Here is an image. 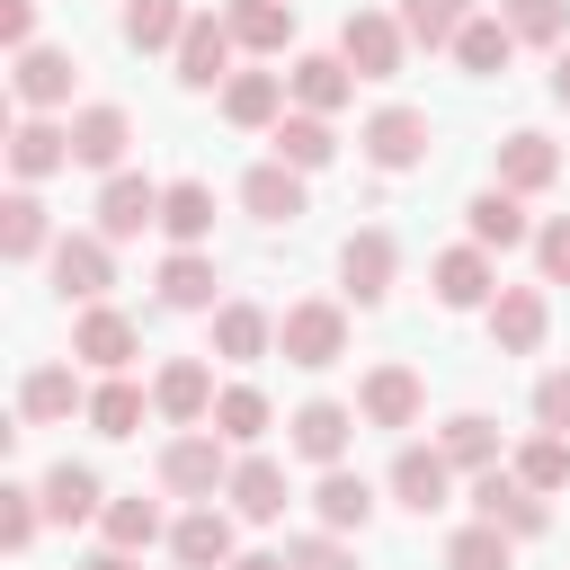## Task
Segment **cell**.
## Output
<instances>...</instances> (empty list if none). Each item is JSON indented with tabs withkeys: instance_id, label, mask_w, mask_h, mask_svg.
<instances>
[{
	"instance_id": "obj_1",
	"label": "cell",
	"mask_w": 570,
	"mask_h": 570,
	"mask_svg": "<svg viewBox=\"0 0 570 570\" xmlns=\"http://www.w3.org/2000/svg\"><path fill=\"white\" fill-rule=\"evenodd\" d=\"M276 356L303 365V374L338 365V356H347V312H338V303H285V312H276Z\"/></svg>"
},
{
	"instance_id": "obj_2",
	"label": "cell",
	"mask_w": 570,
	"mask_h": 570,
	"mask_svg": "<svg viewBox=\"0 0 570 570\" xmlns=\"http://www.w3.org/2000/svg\"><path fill=\"white\" fill-rule=\"evenodd\" d=\"M232 436L223 428H187V436H169L160 445V481L178 490V499H214L223 481H232V454H223Z\"/></svg>"
},
{
	"instance_id": "obj_3",
	"label": "cell",
	"mask_w": 570,
	"mask_h": 570,
	"mask_svg": "<svg viewBox=\"0 0 570 570\" xmlns=\"http://www.w3.org/2000/svg\"><path fill=\"white\" fill-rule=\"evenodd\" d=\"M356 151H365L383 178H401V169L428 160V116H419V107H374V116L356 125Z\"/></svg>"
},
{
	"instance_id": "obj_4",
	"label": "cell",
	"mask_w": 570,
	"mask_h": 570,
	"mask_svg": "<svg viewBox=\"0 0 570 570\" xmlns=\"http://www.w3.org/2000/svg\"><path fill=\"white\" fill-rule=\"evenodd\" d=\"M472 517H490V525H508L517 543H534L543 525H552V508H543V490H525L517 472H472Z\"/></svg>"
},
{
	"instance_id": "obj_5",
	"label": "cell",
	"mask_w": 570,
	"mask_h": 570,
	"mask_svg": "<svg viewBox=\"0 0 570 570\" xmlns=\"http://www.w3.org/2000/svg\"><path fill=\"white\" fill-rule=\"evenodd\" d=\"M401 18H383V9H347V27H338V53H347V71L356 80H392L401 71Z\"/></svg>"
},
{
	"instance_id": "obj_6",
	"label": "cell",
	"mask_w": 570,
	"mask_h": 570,
	"mask_svg": "<svg viewBox=\"0 0 570 570\" xmlns=\"http://www.w3.org/2000/svg\"><path fill=\"white\" fill-rule=\"evenodd\" d=\"M232 53H240V36H232V18H187V36H178V89H214V80H232Z\"/></svg>"
},
{
	"instance_id": "obj_7",
	"label": "cell",
	"mask_w": 570,
	"mask_h": 570,
	"mask_svg": "<svg viewBox=\"0 0 570 570\" xmlns=\"http://www.w3.org/2000/svg\"><path fill=\"white\" fill-rule=\"evenodd\" d=\"M107 285H116V249H107V232H62V240H53V294L98 303Z\"/></svg>"
},
{
	"instance_id": "obj_8",
	"label": "cell",
	"mask_w": 570,
	"mask_h": 570,
	"mask_svg": "<svg viewBox=\"0 0 570 570\" xmlns=\"http://www.w3.org/2000/svg\"><path fill=\"white\" fill-rule=\"evenodd\" d=\"M428 285H436V303H445V312H490L499 267H490V249H481V240H463V249H436Z\"/></svg>"
},
{
	"instance_id": "obj_9",
	"label": "cell",
	"mask_w": 570,
	"mask_h": 570,
	"mask_svg": "<svg viewBox=\"0 0 570 570\" xmlns=\"http://www.w3.org/2000/svg\"><path fill=\"white\" fill-rule=\"evenodd\" d=\"M543 330H552L543 285H499V294H490V338H499V356H534Z\"/></svg>"
},
{
	"instance_id": "obj_10",
	"label": "cell",
	"mask_w": 570,
	"mask_h": 570,
	"mask_svg": "<svg viewBox=\"0 0 570 570\" xmlns=\"http://www.w3.org/2000/svg\"><path fill=\"white\" fill-rule=\"evenodd\" d=\"M392 499H401L410 517H436V508L454 499V463H445V445H401V454H392Z\"/></svg>"
},
{
	"instance_id": "obj_11",
	"label": "cell",
	"mask_w": 570,
	"mask_h": 570,
	"mask_svg": "<svg viewBox=\"0 0 570 570\" xmlns=\"http://www.w3.org/2000/svg\"><path fill=\"white\" fill-rule=\"evenodd\" d=\"M160 223V187L142 178V169H107V187H98V232L107 240H134V232H151Z\"/></svg>"
},
{
	"instance_id": "obj_12",
	"label": "cell",
	"mask_w": 570,
	"mask_h": 570,
	"mask_svg": "<svg viewBox=\"0 0 570 570\" xmlns=\"http://www.w3.org/2000/svg\"><path fill=\"white\" fill-rule=\"evenodd\" d=\"M134 347H142V330H134L116 303H89V312H80V330H71V356H80V365H98V374H125V365H134Z\"/></svg>"
},
{
	"instance_id": "obj_13",
	"label": "cell",
	"mask_w": 570,
	"mask_h": 570,
	"mask_svg": "<svg viewBox=\"0 0 570 570\" xmlns=\"http://www.w3.org/2000/svg\"><path fill=\"white\" fill-rule=\"evenodd\" d=\"M151 410L178 419V428H205V419H214V374H205V356H169V365L151 374Z\"/></svg>"
},
{
	"instance_id": "obj_14",
	"label": "cell",
	"mask_w": 570,
	"mask_h": 570,
	"mask_svg": "<svg viewBox=\"0 0 570 570\" xmlns=\"http://www.w3.org/2000/svg\"><path fill=\"white\" fill-rule=\"evenodd\" d=\"M285 436H294V454H303V463H321V472H330V463H347L356 410H347V401H303V410L285 419Z\"/></svg>"
},
{
	"instance_id": "obj_15",
	"label": "cell",
	"mask_w": 570,
	"mask_h": 570,
	"mask_svg": "<svg viewBox=\"0 0 570 570\" xmlns=\"http://www.w3.org/2000/svg\"><path fill=\"white\" fill-rule=\"evenodd\" d=\"M419 410H428V392H419L410 365H374V374L356 383V419H365V428H410Z\"/></svg>"
},
{
	"instance_id": "obj_16",
	"label": "cell",
	"mask_w": 570,
	"mask_h": 570,
	"mask_svg": "<svg viewBox=\"0 0 570 570\" xmlns=\"http://www.w3.org/2000/svg\"><path fill=\"white\" fill-rule=\"evenodd\" d=\"M223 499H232V517H249V525H276L285 517V463H267V454H240L232 463V481H223Z\"/></svg>"
},
{
	"instance_id": "obj_17",
	"label": "cell",
	"mask_w": 570,
	"mask_h": 570,
	"mask_svg": "<svg viewBox=\"0 0 570 570\" xmlns=\"http://www.w3.org/2000/svg\"><path fill=\"white\" fill-rule=\"evenodd\" d=\"M169 552H178V570H232V561H240V552H232V517H223L214 499L169 525Z\"/></svg>"
},
{
	"instance_id": "obj_18",
	"label": "cell",
	"mask_w": 570,
	"mask_h": 570,
	"mask_svg": "<svg viewBox=\"0 0 570 570\" xmlns=\"http://www.w3.org/2000/svg\"><path fill=\"white\" fill-rule=\"evenodd\" d=\"M125 142H134V116H125V107L98 98V107L71 116V160H80V169H125Z\"/></svg>"
},
{
	"instance_id": "obj_19",
	"label": "cell",
	"mask_w": 570,
	"mask_h": 570,
	"mask_svg": "<svg viewBox=\"0 0 570 570\" xmlns=\"http://www.w3.org/2000/svg\"><path fill=\"white\" fill-rule=\"evenodd\" d=\"M338 276H347V294H356V303H383V294H392V276H401V249H392V232H347V249H338Z\"/></svg>"
},
{
	"instance_id": "obj_20",
	"label": "cell",
	"mask_w": 570,
	"mask_h": 570,
	"mask_svg": "<svg viewBox=\"0 0 570 570\" xmlns=\"http://www.w3.org/2000/svg\"><path fill=\"white\" fill-rule=\"evenodd\" d=\"M267 142H276V160H285V169H303V178L338 160V134H330V116H312V107L276 116V125H267Z\"/></svg>"
},
{
	"instance_id": "obj_21",
	"label": "cell",
	"mask_w": 570,
	"mask_h": 570,
	"mask_svg": "<svg viewBox=\"0 0 570 570\" xmlns=\"http://www.w3.org/2000/svg\"><path fill=\"white\" fill-rule=\"evenodd\" d=\"M552 178H561V142H552V134H534V125H525V134H508V142H499V187L543 196Z\"/></svg>"
},
{
	"instance_id": "obj_22",
	"label": "cell",
	"mask_w": 570,
	"mask_h": 570,
	"mask_svg": "<svg viewBox=\"0 0 570 570\" xmlns=\"http://www.w3.org/2000/svg\"><path fill=\"white\" fill-rule=\"evenodd\" d=\"M312 517H321L330 534H365V525H374V490H365V472L330 463V472H321V490H312Z\"/></svg>"
},
{
	"instance_id": "obj_23",
	"label": "cell",
	"mask_w": 570,
	"mask_h": 570,
	"mask_svg": "<svg viewBox=\"0 0 570 570\" xmlns=\"http://www.w3.org/2000/svg\"><path fill=\"white\" fill-rule=\"evenodd\" d=\"M71 80H80V62H71V53H53V45H27V53H18V107L53 116V107L71 98Z\"/></svg>"
},
{
	"instance_id": "obj_24",
	"label": "cell",
	"mask_w": 570,
	"mask_h": 570,
	"mask_svg": "<svg viewBox=\"0 0 570 570\" xmlns=\"http://www.w3.org/2000/svg\"><path fill=\"white\" fill-rule=\"evenodd\" d=\"M285 89H294V107L338 116V107H347V89H356V71H347V53H303V62L285 71Z\"/></svg>"
},
{
	"instance_id": "obj_25",
	"label": "cell",
	"mask_w": 570,
	"mask_h": 570,
	"mask_svg": "<svg viewBox=\"0 0 570 570\" xmlns=\"http://www.w3.org/2000/svg\"><path fill=\"white\" fill-rule=\"evenodd\" d=\"M62 160H71V125H53V116H27V125L9 134V169H18V187L53 178Z\"/></svg>"
},
{
	"instance_id": "obj_26",
	"label": "cell",
	"mask_w": 570,
	"mask_h": 570,
	"mask_svg": "<svg viewBox=\"0 0 570 570\" xmlns=\"http://www.w3.org/2000/svg\"><path fill=\"white\" fill-rule=\"evenodd\" d=\"M463 223H472V240H481V249H517V240H534V223H525V196H517V187H481V196L463 205Z\"/></svg>"
},
{
	"instance_id": "obj_27",
	"label": "cell",
	"mask_w": 570,
	"mask_h": 570,
	"mask_svg": "<svg viewBox=\"0 0 570 570\" xmlns=\"http://www.w3.org/2000/svg\"><path fill=\"white\" fill-rule=\"evenodd\" d=\"M71 410H89V392H80L71 365H36V374L18 383V419H27V428H53V419H71Z\"/></svg>"
},
{
	"instance_id": "obj_28",
	"label": "cell",
	"mask_w": 570,
	"mask_h": 570,
	"mask_svg": "<svg viewBox=\"0 0 570 570\" xmlns=\"http://www.w3.org/2000/svg\"><path fill=\"white\" fill-rule=\"evenodd\" d=\"M240 205H249L258 223H303V169H285V160H258V169L240 178Z\"/></svg>"
},
{
	"instance_id": "obj_29",
	"label": "cell",
	"mask_w": 570,
	"mask_h": 570,
	"mask_svg": "<svg viewBox=\"0 0 570 570\" xmlns=\"http://www.w3.org/2000/svg\"><path fill=\"white\" fill-rule=\"evenodd\" d=\"M160 232H169L178 249H205V240H214V187H205V178L160 187Z\"/></svg>"
},
{
	"instance_id": "obj_30",
	"label": "cell",
	"mask_w": 570,
	"mask_h": 570,
	"mask_svg": "<svg viewBox=\"0 0 570 570\" xmlns=\"http://www.w3.org/2000/svg\"><path fill=\"white\" fill-rule=\"evenodd\" d=\"M276 347V321L258 312V303H214V356H232V365H258Z\"/></svg>"
},
{
	"instance_id": "obj_31",
	"label": "cell",
	"mask_w": 570,
	"mask_h": 570,
	"mask_svg": "<svg viewBox=\"0 0 570 570\" xmlns=\"http://www.w3.org/2000/svg\"><path fill=\"white\" fill-rule=\"evenodd\" d=\"M285 98H294L285 71H232V80H223V116H232V125H276Z\"/></svg>"
},
{
	"instance_id": "obj_32",
	"label": "cell",
	"mask_w": 570,
	"mask_h": 570,
	"mask_svg": "<svg viewBox=\"0 0 570 570\" xmlns=\"http://www.w3.org/2000/svg\"><path fill=\"white\" fill-rule=\"evenodd\" d=\"M45 240H53V223H45L36 187L0 196V258H9V267H27V258H45Z\"/></svg>"
},
{
	"instance_id": "obj_33",
	"label": "cell",
	"mask_w": 570,
	"mask_h": 570,
	"mask_svg": "<svg viewBox=\"0 0 570 570\" xmlns=\"http://www.w3.org/2000/svg\"><path fill=\"white\" fill-rule=\"evenodd\" d=\"M36 490H45V517H53V525H80V517H98V508H107V490H98V472H89V463H53Z\"/></svg>"
},
{
	"instance_id": "obj_34",
	"label": "cell",
	"mask_w": 570,
	"mask_h": 570,
	"mask_svg": "<svg viewBox=\"0 0 570 570\" xmlns=\"http://www.w3.org/2000/svg\"><path fill=\"white\" fill-rule=\"evenodd\" d=\"M187 0H125V45L134 53H178V36H187Z\"/></svg>"
},
{
	"instance_id": "obj_35",
	"label": "cell",
	"mask_w": 570,
	"mask_h": 570,
	"mask_svg": "<svg viewBox=\"0 0 570 570\" xmlns=\"http://www.w3.org/2000/svg\"><path fill=\"white\" fill-rule=\"evenodd\" d=\"M508 53H517V27H508V18H481V9H472V27L454 36V62H463L472 80H499V71H508Z\"/></svg>"
},
{
	"instance_id": "obj_36",
	"label": "cell",
	"mask_w": 570,
	"mask_h": 570,
	"mask_svg": "<svg viewBox=\"0 0 570 570\" xmlns=\"http://www.w3.org/2000/svg\"><path fill=\"white\" fill-rule=\"evenodd\" d=\"M160 303L169 312H214V258L205 249H169L160 258Z\"/></svg>"
},
{
	"instance_id": "obj_37",
	"label": "cell",
	"mask_w": 570,
	"mask_h": 570,
	"mask_svg": "<svg viewBox=\"0 0 570 570\" xmlns=\"http://www.w3.org/2000/svg\"><path fill=\"white\" fill-rule=\"evenodd\" d=\"M223 18H232V36H240L249 53H285V45H294V0H232Z\"/></svg>"
},
{
	"instance_id": "obj_38",
	"label": "cell",
	"mask_w": 570,
	"mask_h": 570,
	"mask_svg": "<svg viewBox=\"0 0 570 570\" xmlns=\"http://www.w3.org/2000/svg\"><path fill=\"white\" fill-rule=\"evenodd\" d=\"M205 428H223L232 445H258V436H267V392H258V383H223Z\"/></svg>"
},
{
	"instance_id": "obj_39",
	"label": "cell",
	"mask_w": 570,
	"mask_h": 570,
	"mask_svg": "<svg viewBox=\"0 0 570 570\" xmlns=\"http://www.w3.org/2000/svg\"><path fill=\"white\" fill-rule=\"evenodd\" d=\"M436 445H445V463H454V472H490V463H499V428H490L481 410H454Z\"/></svg>"
},
{
	"instance_id": "obj_40",
	"label": "cell",
	"mask_w": 570,
	"mask_h": 570,
	"mask_svg": "<svg viewBox=\"0 0 570 570\" xmlns=\"http://www.w3.org/2000/svg\"><path fill=\"white\" fill-rule=\"evenodd\" d=\"M98 525H107V543H116V552H151V543L169 534V525H160V508H151L142 490H134V499H107V508H98Z\"/></svg>"
},
{
	"instance_id": "obj_41",
	"label": "cell",
	"mask_w": 570,
	"mask_h": 570,
	"mask_svg": "<svg viewBox=\"0 0 570 570\" xmlns=\"http://www.w3.org/2000/svg\"><path fill=\"white\" fill-rule=\"evenodd\" d=\"M508 561H517V534L490 525V517H472V525L445 543V570H508Z\"/></svg>"
},
{
	"instance_id": "obj_42",
	"label": "cell",
	"mask_w": 570,
	"mask_h": 570,
	"mask_svg": "<svg viewBox=\"0 0 570 570\" xmlns=\"http://www.w3.org/2000/svg\"><path fill=\"white\" fill-rule=\"evenodd\" d=\"M463 27H472V0H401V36H410V45H428V53H436V45H454Z\"/></svg>"
},
{
	"instance_id": "obj_43",
	"label": "cell",
	"mask_w": 570,
	"mask_h": 570,
	"mask_svg": "<svg viewBox=\"0 0 570 570\" xmlns=\"http://www.w3.org/2000/svg\"><path fill=\"white\" fill-rule=\"evenodd\" d=\"M508 472H517V481H525V490H543V499H552V490H561V481H570V436H552V428H543V436H525V445H517V463H508Z\"/></svg>"
},
{
	"instance_id": "obj_44",
	"label": "cell",
	"mask_w": 570,
	"mask_h": 570,
	"mask_svg": "<svg viewBox=\"0 0 570 570\" xmlns=\"http://www.w3.org/2000/svg\"><path fill=\"white\" fill-rule=\"evenodd\" d=\"M89 428H98V436H134V428H142V383L107 374V383L89 392Z\"/></svg>"
},
{
	"instance_id": "obj_45",
	"label": "cell",
	"mask_w": 570,
	"mask_h": 570,
	"mask_svg": "<svg viewBox=\"0 0 570 570\" xmlns=\"http://www.w3.org/2000/svg\"><path fill=\"white\" fill-rule=\"evenodd\" d=\"M499 18L517 27V45H561V27H570V0H499Z\"/></svg>"
},
{
	"instance_id": "obj_46",
	"label": "cell",
	"mask_w": 570,
	"mask_h": 570,
	"mask_svg": "<svg viewBox=\"0 0 570 570\" xmlns=\"http://www.w3.org/2000/svg\"><path fill=\"white\" fill-rule=\"evenodd\" d=\"M36 525H45V490L9 481V490H0V543H9V552H27V543H36Z\"/></svg>"
},
{
	"instance_id": "obj_47",
	"label": "cell",
	"mask_w": 570,
	"mask_h": 570,
	"mask_svg": "<svg viewBox=\"0 0 570 570\" xmlns=\"http://www.w3.org/2000/svg\"><path fill=\"white\" fill-rule=\"evenodd\" d=\"M534 267H543V285H570V214H552L534 232Z\"/></svg>"
},
{
	"instance_id": "obj_48",
	"label": "cell",
	"mask_w": 570,
	"mask_h": 570,
	"mask_svg": "<svg viewBox=\"0 0 570 570\" xmlns=\"http://www.w3.org/2000/svg\"><path fill=\"white\" fill-rule=\"evenodd\" d=\"M285 561H294V570H356V552H347V543H338L330 525H321V534H303V543H294Z\"/></svg>"
},
{
	"instance_id": "obj_49",
	"label": "cell",
	"mask_w": 570,
	"mask_h": 570,
	"mask_svg": "<svg viewBox=\"0 0 570 570\" xmlns=\"http://www.w3.org/2000/svg\"><path fill=\"white\" fill-rule=\"evenodd\" d=\"M534 419H543L552 436H570V365H552V374L534 383Z\"/></svg>"
},
{
	"instance_id": "obj_50",
	"label": "cell",
	"mask_w": 570,
	"mask_h": 570,
	"mask_svg": "<svg viewBox=\"0 0 570 570\" xmlns=\"http://www.w3.org/2000/svg\"><path fill=\"white\" fill-rule=\"evenodd\" d=\"M0 45H9V53L36 45V0H0Z\"/></svg>"
},
{
	"instance_id": "obj_51",
	"label": "cell",
	"mask_w": 570,
	"mask_h": 570,
	"mask_svg": "<svg viewBox=\"0 0 570 570\" xmlns=\"http://www.w3.org/2000/svg\"><path fill=\"white\" fill-rule=\"evenodd\" d=\"M552 98H561V107H570V45H561V53H552Z\"/></svg>"
},
{
	"instance_id": "obj_52",
	"label": "cell",
	"mask_w": 570,
	"mask_h": 570,
	"mask_svg": "<svg viewBox=\"0 0 570 570\" xmlns=\"http://www.w3.org/2000/svg\"><path fill=\"white\" fill-rule=\"evenodd\" d=\"M80 570H134V552H116V543H107V552H89Z\"/></svg>"
},
{
	"instance_id": "obj_53",
	"label": "cell",
	"mask_w": 570,
	"mask_h": 570,
	"mask_svg": "<svg viewBox=\"0 0 570 570\" xmlns=\"http://www.w3.org/2000/svg\"><path fill=\"white\" fill-rule=\"evenodd\" d=\"M232 570H294V561H285V552H240Z\"/></svg>"
}]
</instances>
